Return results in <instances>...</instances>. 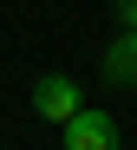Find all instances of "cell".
Returning <instances> with one entry per match:
<instances>
[{"mask_svg": "<svg viewBox=\"0 0 137 150\" xmlns=\"http://www.w3.org/2000/svg\"><path fill=\"white\" fill-rule=\"evenodd\" d=\"M65 150H118V124H111V111L78 105V111L65 117Z\"/></svg>", "mask_w": 137, "mask_h": 150, "instance_id": "6da1fadb", "label": "cell"}, {"mask_svg": "<svg viewBox=\"0 0 137 150\" xmlns=\"http://www.w3.org/2000/svg\"><path fill=\"white\" fill-rule=\"evenodd\" d=\"M78 105H85V98H78V85L65 79V72H46V79L33 85V111H39L46 124H65Z\"/></svg>", "mask_w": 137, "mask_h": 150, "instance_id": "7a4b0ae2", "label": "cell"}, {"mask_svg": "<svg viewBox=\"0 0 137 150\" xmlns=\"http://www.w3.org/2000/svg\"><path fill=\"white\" fill-rule=\"evenodd\" d=\"M104 79L111 85H137V26H124L111 46H104Z\"/></svg>", "mask_w": 137, "mask_h": 150, "instance_id": "3957f363", "label": "cell"}, {"mask_svg": "<svg viewBox=\"0 0 137 150\" xmlns=\"http://www.w3.org/2000/svg\"><path fill=\"white\" fill-rule=\"evenodd\" d=\"M118 20H124V26H137V0H118Z\"/></svg>", "mask_w": 137, "mask_h": 150, "instance_id": "277c9868", "label": "cell"}]
</instances>
